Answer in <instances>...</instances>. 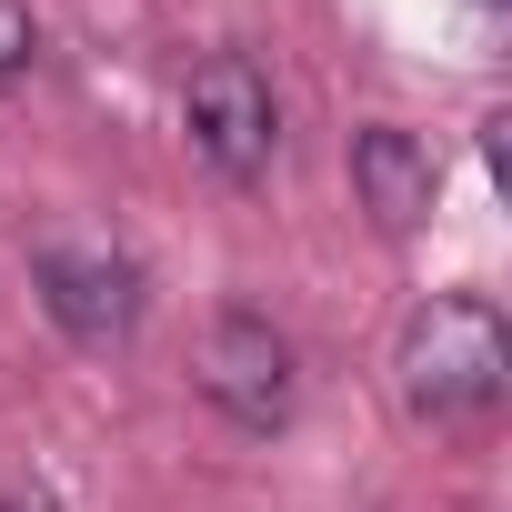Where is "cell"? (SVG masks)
<instances>
[{
	"instance_id": "7a4b0ae2",
	"label": "cell",
	"mask_w": 512,
	"mask_h": 512,
	"mask_svg": "<svg viewBox=\"0 0 512 512\" xmlns=\"http://www.w3.org/2000/svg\"><path fill=\"white\" fill-rule=\"evenodd\" d=\"M191 392L231 432H282L292 392H302V362H292V342H282L272 312H211V332L191 342Z\"/></svg>"
},
{
	"instance_id": "3957f363",
	"label": "cell",
	"mask_w": 512,
	"mask_h": 512,
	"mask_svg": "<svg viewBox=\"0 0 512 512\" xmlns=\"http://www.w3.org/2000/svg\"><path fill=\"white\" fill-rule=\"evenodd\" d=\"M181 131H191V151L221 181H262L272 151H282V101H272L262 61L251 51H211L191 71V91H181Z\"/></svg>"
},
{
	"instance_id": "6da1fadb",
	"label": "cell",
	"mask_w": 512,
	"mask_h": 512,
	"mask_svg": "<svg viewBox=\"0 0 512 512\" xmlns=\"http://www.w3.org/2000/svg\"><path fill=\"white\" fill-rule=\"evenodd\" d=\"M392 382H402V402H412L422 422H472V412H492L502 382H512V332H502L492 292H432V302L402 322V342H392Z\"/></svg>"
},
{
	"instance_id": "277c9868",
	"label": "cell",
	"mask_w": 512,
	"mask_h": 512,
	"mask_svg": "<svg viewBox=\"0 0 512 512\" xmlns=\"http://www.w3.org/2000/svg\"><path fill=\"white\" fill-rule=\"evenodd\" d=\"M31 292H41V312L81 352H111L141 322V272H131V251H111V241H41L31 251Z\"/></svg>"
},
{
	"instance_id": "8992f818",
	"label": "cell",
	"mask_w": 512,
	"mask_h": 512,
	"mask_svg": "<svg viewBox=\"0 0 512 512\" xmlns=\"http://www.w3.org/2000/svg\"><path fill=\"white\" fill-rule=\"evenodd\" d=\"M41 61V21H31V0H0V81H21Z\"/></svg>"
},
{
	"instance_id": "52a82bcc",
	"label": "cell",
	"mask_w": 512,
	"mask_h": 512,
	"mask_svg": "<svg viewBox=\"0 0 512 512\" xmlns=\"http://www.w3.org/2000/svg\"><path fill=\"white\" fill-rule=\"evenodd\" d=\"M0 512H61V492L41 472H0Z\"/></svg>"
},
{
	"instance_id": "5b68a950",
	"label": "cell",
	"mask_w": 512,
	"mask_h": 512,
	"mask_svg": "<svg viewBox=\"0 0 512 512\" xmlns=\"http://www.w3.org/2000/svg\"><path fill=\"white\" fill-rule=\"evenodd\" d=\"M352 191H362V211L402 241V231L432 221V201H442V161H432L402 121H362V131H352Z\"/></svg>"
}]
</instances>
